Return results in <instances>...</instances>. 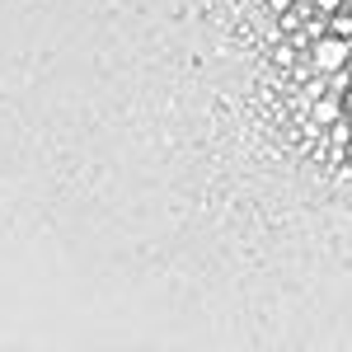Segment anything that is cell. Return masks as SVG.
<instances>
[{
    "instance_id": "obj_5",
    "label": "cell",
    "mask_w": 352,
    "mask_h": 352,
    "mask_svg": "<svg viewBox=\"0 0 352 352\" xmlns=\"http://www.w3.org/2000/svg\"><path fill=\"white\" fill-rule=\"evenodd\" d=\"M287 5H292V0H272V10H282V14H287Z\"/></svg>"
},
{
    "instance_id": "obj_3",
    "label": "cell",
    "mask_w": 352,
    "mask_h": 352,
    "mask_svg": "<svg viewBox=\"0 0 352 352\" xmlns=\"http://www.w3.org/2000/svg\"><path fill=\"white\" fill-rule=\"evenodd\" d=\"M329 33L348 43V38H352V10H343V14H333V19H329Z\"/></svg>"
},
{
    "instance_id": "obj_4",
    "label": "cell",
    "mask_w": 352,
    "mask_h": 352,
    "mask_svg": "<svg viewBox=\"0 0 352 352\" xmlns=\"http://www.w3.org/2000/svg\"><path fill=\"white\" fill-rule=\"evenodd\" d=\"M343 113H348V118H352V89H348V94H343Z\"/></svg>"
},
{
    "instance_id": "obj_1",
    "label": "cell",
    "mask_w": 352,
    "mask_h": 352,
    "mask_svg": "<svg viewBox=\"0 0 352 352\" xmlns=\"http://www.w3.org/2000/svg\"><path fill=\"white\" fill-rule=\"evenodd\" d=\"M343 66H348V43H343V38H333V33L320 38V43H315V71L333 76V71H343Z\"/></svg>"
},
{
    "instance_id": "obj_2",
    "label": "cell",
    "mask_w": 352,
    "mask_h": 352,
    "mask_svg": "<svg viewBox=\"0 0 352 352\" xmlns=\"http://www.w3.org/2000/svg\"><path fill=\"white\" fill-rule=\"evenodd\" d=\"M343 118V109H338V99H315V122H324V127H333Z\"/></svg>"
},
{
    "instance_id": "obj_6",
    "label": "cell",
    "mask_w": 352,
    "mask_h": 352,
    "mask_svg": "<svg viewBox=\"0 0 352 352\" xmlns=\"http://www.w3.org/2000/svg\"><path fill=\"white\" fill-rule=\"evenodd\" d=\"M343 155H348V160H352V136H348V146H343Z\"/></svg>"
}]
</instances>
